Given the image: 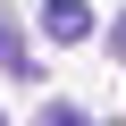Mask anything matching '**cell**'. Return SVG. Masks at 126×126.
Wrapping results in <instances>:
<instances>
[{"instance_id":"6da1fadb","label":"cell","mask_w":126,"mask_h":126,"mask_svg":"<svg viewBox=\"0 0 126 126\" xmlns=\"http://www.w3.org/2000/svg\"><path fill=\"white\" fill-rule=\"evenodd\" d=\"M42 34L50 42H84L93 34V9H84V0H42Z\"/></svg>"},{"instance_id":"7a4b0ae2","label":"cell","mask_w":126,"mask_h":126,"mask_svg":"<svg viewBox=\"0 0 126 126\" xmlns=\"http://www.w3.org/2000/svg\"><path fill=\"white\" fill-rule=\"evenodd\" d=\"M0 67H9V76H42V67H34V50H25L9 25H0Z\"/></svg>"},{"instance_id":"3957f363","label":"cell","mask_w":126,"mask_h":126,"mask_svg":"<svg viewBox=\"0 0 126 126\" xmlns=\"http://www.w3.org/2000/svg\"><path fill=\"white\" fill-rule=\"evenodd\" d=\"M42 126H118V118H93V109H76V101H50Z\"/></svg>"},{"instance_id":"277c9868","label":"cell","mask_w":126,"mask_h":126,"mask_svg":"<svg viewBox=\"0 0 126 126\" xmlns=\"http://www.w3.org/2000/svg\"><path fill=\"white\" fill-rule=\"evenodd\" d=\"M109 50H118V59H126V17H118V25H109Z\"/></svg>"},{"instance_id":"5b68a950","label":"cell","mask_w":126,"mask_h":126,"mask_svg":"<svg viewBox=\"0 0 126 126\" xmlns=\"http://www.w3.org/2000/svg\"><path fill=\"white\" fill-rule=\"evenodd\" d=\"M0 126H9V118H0Z\"/></svg>"}]
</instances>
